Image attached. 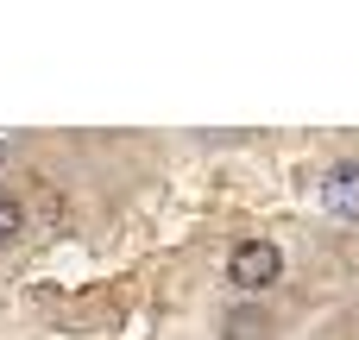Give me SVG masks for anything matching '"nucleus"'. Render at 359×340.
<instances>
[{"instance_id":"obj_1","label":"nucleus","mask_w":359,"mask_h":340,"mask_svg":"<svg viewBox=\"0 0 359 340\" xmlns=\"http://www.w3.org/2000/svg\"><path fill=\"white\" fill-rule=\"evenodd\" d=\"M278 278H284V252H278L271 240H240V246L227 252V284H233L240 297H265Z\"/></svg>"},{"instance_id":"obj_2","label":"nucleus","mask_w":359,"mask_h":340,"mask_svg":"<svg viewBox=\"0 0 359 340\" xmlns=\"http://www.w3.org/2000/svg\"><path fill=\"white\" fill-rule=\"evenodd\" d=\"M316 196H322V208H328L334 221H359V158H341V164H328Z\"/></svg>"},{"instance_id":"obj_3","label":"nucleus","mask_w":359,"mask_h":340,"mask_svg":"<svg viewBox=\"0 0 359 340\" xmlns=\"http://www.w3.org/2000/svg\"><path fill=\"white\" fill-rule=\"evenodd\" d=\"M25 221H32V208H25L13 189H0V252H6V246L25 233Z\"/></svg>"},{"instance_id":"obj_4","label":"nucleus","mask_w":359,"mask_h":340,"mask_svg":"<svg viewBox=\"0 0 359 340\" xmlns=\"http://www.w3.org/2000/svg\"><path fill=\"white\" fill-rule=\"evenodd\" d=\"M227 340H265V315H233L227 322Z\"/></svg>"},{"instance_id":"obj_5","label":"nucleus","mask_w":359,"mask_h":340,"mask_svg":"<svg viewBox=\"0 0 359 340\" xmlns=\"http://www.w3.org/2000/svg\"><path fill=\"white\" fill-rule=\"evenodd\" d=\"M0 158H6V145H0Z\"/></svg>"}]
</instances>
